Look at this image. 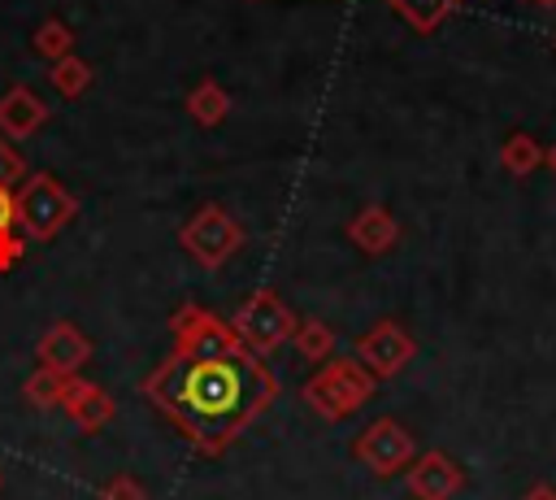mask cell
Listing matches in <instances>:
<instances>
[{"label":"cell","mask_w":556,"mask_h":500,"mask_svg":"<svg viewBox=\"0 0 556 500\" xmlns=\"http://www.w3.org/2000/svg\"><path fill=\"white\" fill-rule=\"evenodd\" d=\"M174 348L143 378V396L208 457H222L278 396V378L230 322L204 304L169 317Z\"/></svg>","instance_id":"6da1fadb"},{"label":"cell","mask_w":556,"mask_h":500,"mask_svg":"<svg viewBox=\"0 0 556 500\" xmlns=\"http://www.w3.org/2000/svg\"><path fill=\"white\" fill-rule=\"evenodd\" d=\"M74 217H78V200H74V191H70L56 174L39 170V174H30L26 183H17V191H13V222H17V235H22V239L48 243V239H56Z\"/></svg>","instance_id":"7a4b0ae2"},{"label":"cell","mask_w":556,"mask_h":500,"mask_svg":"<svg viewBox=\"0 0 556 500\" xmlns=\"http://www.w3.org/2000/svg\"><path fill=\"white\" fill-rule=\"evenodd\" d=\"M304 404L326 417V422H339L348 413H356L369 396H374V374L356 361V357H330L321 361V370L304 383Z\"/></svg>","instance_id":"3957f363"},{"label":"cell","mask_w":556,"mask_h":500,"mask_svg":"<svg viewBox=\"0 0 556 500\" xmlns=\"http://www.w3.org/2000/svg\"><path fill=\"white\" fill-rule=\"evenodd\" d=\"M295 313H291V304L278 296V291H269V287H256L243 304H239V313H235V335L256 352V357H269V352H278L282 343H291V330H295Z\"/></svg>","instance_id":"277c9868"},{"label":"cell","mask_w":556,"mask_h":500,"mask_svg":"<svg viewBox=\"0 0 556 500\" xmlns=\"http://www.w3.org/2000/svg\"><path fill=\"white\" fill-rule=\"evenodd\" d=\"M178 243H182L200 265L217 270V265H226V261L243 248V226H239L222 204H204V209H195V213L182 222Z\"/></svg>","instance_id":"5b68a950"},{"label":"cell","mask_w":556,"mask_h":500,"mask_svg":"<svg viewBox=\"0 0 556 500\" xmlns=\"http://www.w3.org/2000/svg\"><path fill=\"white\" fill-rule=\"evenodd\" d=\"M352 452H356V461H361L369 474H378V478H391V474H400V470H408V465L417 461V443H413V435H408L395 417L369 422V426L361 430V439L352 443Z\"/></svg>","instance_id":"8992f818"},{"label":"cell","mask_w":556,"mask_h":500,"mask_svg":"<svg viewBox=\"0 0 556 500\" xmlns=\"http://www.w3.org/2000/svg\"><path fill=\"white\" fill-rule=\"evenodd\" d=\"M356 361L374 374V378H391L413 361V339L400 322H378L374 330H365L356 339Z\"/></svg>","instance_id":"52a82bcc"},{"label":"cell","mask_w":556,"mask_h":500,"mask_svg":"<svg viewBox=\"0 0 556 500\" xmlns=\"http://www.w3.org/2000/svg\"><path fill=\"white\" fill-rule=\"evenodd\" d=\"M61 409L74 417V426L78 430H104L113 417H117V400L100 387V383H91V378H78V374H70L65 378V396H61Z\"/></svg>","instance_id":"ba28073f"},{"label":"cell","mask_w":556,"mask_h":500,"mask_svg":"<svg viewBox=\"0 0 556 500\" xmlns=\"http://www.w3.org/2000/svg\"><path fill=\"white\" fill-rule=\"evenodd\" d=\"M39 365L43 370H56V374H78L83 365H87V357H91V339L74 326V322H52L43 335H39Z\"/></svg>","instance_id":"9c48e42d"},{"label":"cell","mask_w":556,"mask_h":500,"mask_svg":"<svg viewBox=\"0 0 556 500\" xmlns=\"http://www.w3.org/2000/svg\"><path fill=\"white\" fill-rule=\"evenodd\" d=\"M465 474L447 452H426L408 465V491L417 500H452L460 491Z\"/></svg>","instance_id":"30bf717a"},{"label":"cell","mask_w":556,"mask_h":500,"mask_svg":"<svg viewBox=\"0 0 556 500\" xmlns=\"http://www.w3.org/2000/svg\"><path fill=\"white\" fill-rule=\"evenodd\" d=\"M48 122V104L30 87H9L0 96V135L4 139H30Z\"/></svg>","instance_id":"8fae6325"},{"label":"cell","mask_w":556,"mask_h":500,"mask_svg":"<svg viewBox=\"0 0 556 500\" xmlns=\"http://www.w3.org/2000/svg\"><path fill=\"white\" fill-rule=\"evenodd\" d=\"M348 239H352L361 252L378 257V252H387V248L400 239V222H395L382 204H365V209L348 222Z\"/></svg>","instance_id":"7c38bea8"},{"label":"cell","mask_w":556,"mask_h":500,"mask_svg":"<svg viewBox=\"0 0 556 500\" xmlns=\"http://www.w3.org/2000/svg\"><path fill=\"white\" fill-rule=\"evenodd\" d=\"M187 113H191L195 126H222L226 113H230V91L217 78H200L187 91Z\"/></svg>","instance_id":"4fadbf2b"},{"label":"cell","mask_w":556,"mask_h":500,"mask_svg":"<svg viewBox=\"0 0 556 500\" xmlns=\"http://www.w3.org/2000/svg\"><path fill=\"white\" fill-rule=\"evenodd\" d=\"M291 348H295L304 361L321 365V361L334 357V330H330L321 317H300L295 330H291Z\"/></svg>","instance_id":"5bb4252c"},{"label":"cell","mask_w":556,"mask_h":500,"mask_svg":"<svg viewBox=\"0 0 556 500\" xmlns=\"http://www.w3.org/2000/svg\"><path fill=\"white\" fill-rule=\"evenodd\" d=\"M48 83H52V91L56 96H65V100H74V96H83L87 87H91V65L83 61V57H61V61H52V70H48Z\"/></svg>","instance_id":"9a60e30c"},{"label":"cell","mask_w":556,"mask_h":500,"mask_svg":"<svg viewBox=\"0 0 556 500\" xmlns=\"http://www.w3.org/2000/svg\"><path fill=\"white\" fill-rule=\"evenodd\" d=\"M30 48H35V57H43V61H61V57L74 52V30H70L61 17H48V22L35 26Z\"/></svg>","instance_id":"2e32d148"},{"label":"cell","mask_w":556,"mask_h":500,"mask_svg":"<svg viewBox=\"0 0 556 500\" xmlns=\"http://www.w3.org/2000/svg\"><path fill=\"white\" fill-rule=\"evenodd\" d=\"M26 252V239L17 235V222H13V191L0 187V274H9Z\"/></svg>","instance_id":"e0dca14e"},{"label":"cell","mask_w":556,"mask_h":500,"mask_svg":"<svg viewBox=\"0 0 556 500\" xmlns=\"http://www.w3.org/2000/svg\"><path fill=\"white\" fill-rule=\"evenodd\" d=\"M22 391H26V404H35V409H61V396H65V374H56V370H35L26 383H22Z\"/></svg>","instance_id":"ac0fdd59"},{"label":"cell","mask_w":556,"mask_h":500,"mask_svg":"<svg viewBox=\"0 0 556 500\" xmlns=\"http://www.w3.org/2000/svg\"><path fill=\"white\" fill-rule=\"evenodd\" d=\"M404 22H413L417 30H430V26H439L460 0H387Z\"/></svg>","instance_id":"d6986e66"},{"label":"cell","mask_w":556,"mask_h":500,"mask_svg":"<svg viewBox=\"0 0 556 500\" xmlns=\"http://www.w3.org/2000/svg\"><path fill=\"white\" fill-rule=\"evenodd\" d=\"M500 161H504V170H508V174H530V170L543 161V152H539V143H534L530 135H513V139L504 143Z\"/></svg>","instance_id":"ffe728a7"},{"label":"cell","mask_w":556,"mask_h":500,"mask_svg":"<svg viewBox=\"0 0 556 500\" xmlns=\"http://www.w3.org/2000/svg\"><path fill=\"white\" fill-rule=\"evenodd\" d=\"M22 178H26V161H22V152H17L9 139H0V187L13 191V183H22Z\"/></svg>","instance_id":"44dd1931"},{"label":"cell","mask_w":556,"mask_h":500,"mask_svg":"<svg viewBox=\"0 0 556 500\" xmlns=\"http://www.w3.org/2000/svg\"><path fill=\"white\" fill-rule=\"evenodd\" d=\"M100 500H148V491H143V483H139V478L117 474V478H109V483L100 487Z\"/></svg>","instance_id":"7402d4cb"},{"label":"cell","mask_w":556,"mask_h":500,"mask_svg":"<svg viewBox=\"0 0 556 500\" xmlns=\"http://www.w3.org/2000/svg\"><path fill=\"white\" fill-rule=\"evenodd\" d=\"M521 500H556V487H552V483H534Z\"/></svg>","instance_id":"603a6c76"},{"label":"cell","mask_w":556,"mask_h":500,"mask_svg":"<svg viewBox=\"0 0 556 500\" xmlns=\"http://www.w3.org/2000/svg\"><path fill=\"white\" fill-rule=\"evenodd\" d=\"M547 165H552V174H556V148H547Z\"/></svg>","instance_id":"cb8c5ba5"},{"label":"cell","mask_w":556,"mask_h":500,"mask_svg":"<svg viewBox=\"0 0 556 500\" xmlns=\"http://www.w3.org/2000/svg\"><path fill=\"white\" fill-rule=\"evenodd\" d=\"M0 487H4V470H0Z\"/></svg>","instance_id":"d4e9b609"}]
</instances>
